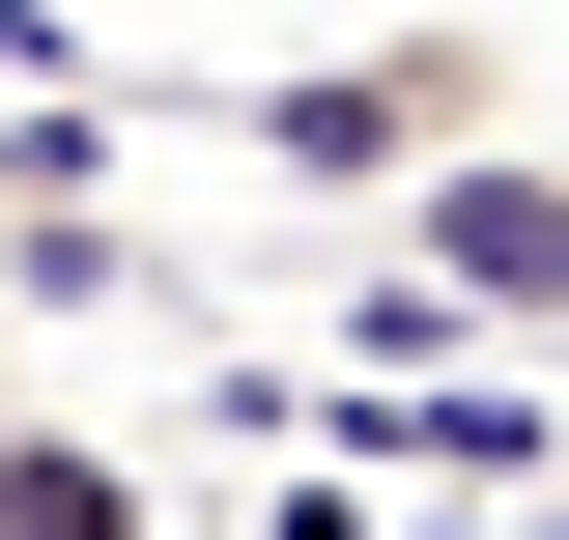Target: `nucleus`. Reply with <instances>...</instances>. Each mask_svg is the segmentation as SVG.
I'll use <instances>...</instances> for the list:
<instances>
[{"instance_id": "nucleus-1", "label": "nucleus", "mask_w": 569, "mask_h": 540, "mask_svg": "<svg viewBox=\"0 0 569 540\" xmlns=\"http://www.w3.org/2000/svg\"><path fill=\"white\" fill-rule=\"evenodd\" d=\"M512 86H541L512 29H313L284 86H228V142H257L284 200H456L512 142Z\"/></svg>"}, {"instance_id": "nucleus-2", "label": "nucleus", "mask_w": 569, "mask_h": 540, "mask_svg": "<svg viewBox=\"0 0 569 540\" xmlns=\"http://www.w3.org/2000/svg\"><path fill=\"white\" fill-rule=\"evenodd\" d=\"M370 341H569V142H485L456 200H399V284H370Z\"/></svg>"}, {"instance_id": "nucleus-3", "label": "nucleus", "mask_w": 569, "mask_h": 540, "mask_svg": "<svg viewBox=\"0 0 569 540\" xmlns=\"http://www.w3.org/2000/svg\"><path fill=\"white\" fill-rule=\"evenodd\" d=\"M0 540H142V456H86V427H29V456H0Z\"/></svg>"}, {"instance_id": "nucleus-4", "label": "nucleus", "mask_w": 569, "mask_h": 540, "mask_svg": "<svg viewBox=\"0 0 569 540\" xmlns=\"http://www.w3.org/2000/svg\"><path fill=\"white\" fill-rule=\"evenodd\" d=\"M0 456H29V370H0Z\"/></svg>"}, {"instance_id": "nucleus-5", "label": "nucleus", "mask_w": 569, "mask_h": 540, "mask_svg": "<svg viewBox=\"0 0 569 540\" xmlns=\"http://www.w3.org/2000/svg\"><path fill=\"white\" fill-rule=\"evenodd\" d=\"M541 540H569V512H541Z\"/></svg>"}]
</instances>
